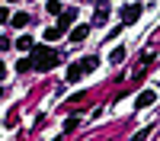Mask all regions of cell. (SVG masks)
Returning <instances> with one entry per match:
<instances>
[{
	"label": "cell",
	"mask_w": 160,
	"mask_h": 141,
	"mask_svg": "<svg viewBox=\"0 0 160 141\" xmlns=\"http://www.w3.org/2000/svg\"><path fill=\"white\" fill-rule=\"evenodd\" d=\"M118 13H122V23H135V19L141 16V7H138V3H131V7L118 10Z\"/></svg>",
	"instance_id": "277c9868"
},
{
	"label": "cell",
	"mask_w": 160,
	"mask_h": 141,
	"mask_svg": "<svg viewBox=\"0 0 160 141\" xmlns=\"http://www.w3.org/2000/svg\"><path fill=\"white\" fill-rule=\"evenodd\" d=\"M16 48H22V51H32V48H35L32 35H19V38H16Z\"/></svg>",
	"instance_id": "ba28073f"
},
{
	"label": "cell",
	"mask_w": 160,
	"mask_h": 141,
	"mask_svg": "<svg viewBox=\"0 0 160 141\" xmlns=\"http://www.w3.org/2000/svg\"><path fill=\"white\" fill-rule=\"evenodd\" d=\"M154 99H157V93H154V90H144V93H138V99H135V106H138V109H144V106H151Z\"/></svg>",
	"instance_id": "5b68a950"
},
{
	"label": "cell",
	"mask_w": 160,
	"mask_h": 141,
	"mask_svg": "<svg viewBox=\"0 0 160 141\" xmlns=\"http://www.w3.org/2000/svg\"><path fill=\"white\" fill-rule=\"evenodd\" d=\"M45 10H48V13H55V16H58V13H61V3H58V0H48V3H45Z\"/></svg>",
	"instance_id": "4fadbf2b"
},
{
	"label": "cell",
	"mask_w": 160,
	"mask_h": 141,
	"mask_svg": "<svg viewBox=\"0 0 160 141\" xmlns=\"http://www.w3.org/2000/svg\"><path fill=\"white\" fill-rule=\"evenodd\" d=\"M87 35H90V26H74L71 29V42H83Z\"/></svg>",
	"instance_id": "8992f818"
},
{
	"label": "cell",
	"mask_w": 160,
	"mask_h": 141,
	"mask_svg": "<svg viewBox=\"0 0 160 141\" xmlns=\"http://www.w3.org/2000/svg\"><path fill=\"white\" fill-rule=\"evenodd\" d=\"M96 64H99V58H96V55H87V58H80L77 64H71V68H68V83H77L80 77H83V74H90L93 68H96Z\"/></svg>",
	"instance_id": "7a4b0ae2"
},
{
	"label": "cell",
	"mask_w": 160,
	"mask_h": 141,
	"mask_svg": "<svg viewBox=\"0 0 160 141\" xmlns=\"http://www.w3.org/2000/svg\"><path fill=\"white\" fill-rule=\"evenodd\" d=\"M7 3H10V0H7Z\"/></svg>",
	"instance_id": "5bb4252c"
},
{
	"label": "cell",
	"mask_w": 160,
	"mask_h": 141,
	"mask_svg": "<svg viewBox=\"0 0 160 141\" xmlns=\"http://www.w3.org/2000/svg\"><path fill=\"white\" fill-rule=\"evenodd\" d=\"M29 68H35V64H32V58H19V61H16V71H19V74H26Z\"/></svg>",
	"instance_id": "8fae6325"
},
{
	"label": "cell",
	"mask_w": 160,
	"mask_h": 141,
	"mask_svg": "<svg viewBox=\"0 0 160 141\" xmlns=\"http://www.w3.org/2000/svg\"><path fill=\"white\" fill-rule=\"evenodd\" d=\"M10 23L16 26V29H22V26L29 23V16H26V13H16V16H10Z\"/></svg>",
	"instance_id": "7c38bea8"
},
{
	"label": "cell",
	"mask_w": 160,
	"mask_h": 141,
	"mask_svg": "<svg viewBox=\"0 0 160 141\" xmlns=\"http://www.w3.org/2000/svg\"><path fill=\"white\" fill-rule=\"evenodd\" d=\"M109 61H112V64H122V61H125V48H122V45H118V48H112Z\"/></svg>",
	"instance_id": "9c48e42d"
},
{
	"label": "cell",
	"mask_w": 160,
	"mask_h": 141,
	"mask_svg": "<svg viewBox=\"0 0 160 141\" xmlns=\"http://www.w3.org/2000/svg\"><path fill=\"white\" fill-rule=\"evenodd\" d=\"M61 26H51V29H45V38H48V42H55V38H61Z\"/></svg>",
	"instance_id": "30bf717a"
},
{
	"label": "cell",
	"mask_w": 160,
	"mask_h": 141,
	"mask_svg": "<svg viewBox=\"0 0 160 141\" xmlns=\"http://www.w3.org/2000/svg\"><path fill=\"white\" fill-rule=\"evenodd\" d=\"M106 23H109V10L99 7V10H96V16H93V26H106Z\"/></svg>",
	"instance_id": "52a82bcc"
},
{
	"label": "cell",
	"mask_w": 160,
	"mask_h": 141,
	"mask_svg": "<svg viewBox=\"0 0 160 141\" xmlns=\"http://www.w3.org/2000/svg\"><path fill=\"white\" fill-rule=\"evenodd\" d=\"M74 23H77V10H74V7H68V10H61V13H58V26H61L64 32H68Z\"/></svg>",
	"instance_id": "3957f363"
},
{
	"label": "cell",
	"mask_w": 160,
	"mask_h": 141,
	"mask_svg": "<svg viewBox=\"0 0 160 141\" xmlns=\"http://www.w3.org/2000/svg\"><path fill=\"white\" fill-rule=\"evenodd\" d=\"M32 64H35V71H51L58 64V51L48 48V45H35L32 48Z\"/></svg>",
	"instance_id": "6da1fadb"
}]
</instances>
